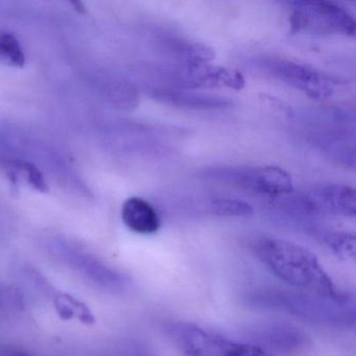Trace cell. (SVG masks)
<instances>
[{"mask_svg":"<svg viewBox=\"0 0 356 356\" xmlns=\"http://www.w3.org/2000/svg\"><path fill=\"white\" fill-rule=\"evenodd\" d=\"M260 67L312 99H329L341 84L339 79L330 74L289 60L264 59L260 62Z\"/></svg>","mask_w":356,"mask_h":356,"instance_id":"4","label":"cell"},{"mask_svg":"<svg viewBox=\"0 0 356 356\" xmlns=\"http://www.w3.org/2000/svg\"><path fill=\"white\" fill-rule=\"evenodd\" d=\"M253 251L277 278L321 299L343 302V297L314 253L293 241L264 237L254 243Z\"/></svg>","mask_w":356,"mask_h":356,"instance_id":"1","label":"cell"},{"mask_svg":"<svg viewBox=\"0 0 356 356\" xmlns=\"http://www.w3.org/2000/svg\"><path fill=\"white\" fill-rule=\"evenodd\" d=\"M7 356H29L28 354L22 353V352L19 351H11L8 352L7 354H6Z\"/></svg>","mask_w":356,"mask_h":356,"instance_id":"16","label":"cell"},{"mask_svg":"<svg viewBox=\"0 0 356 356\" xmlns=\"http://www.w3.org/2000/svg\"><path fill=\"white\" fill-rule=\"evenodd\" d=\"M239 186L268 197H281L293 191L291 174L278 166H257L227 175Z\"/></svg>","mask_w":356,"mask_h":356,"instance_id":"5","label":"cell"},{"mask_svg":"<svg viewBox=\"0 0 356 356\" xmlns=\"http://www.w3.org/2000/svg\"><path fill=\"white\" fill-rule=\"evenodd\" d=\"M72 5L74 6V8H76V11L81 12V13H84L85 7L82 3H79V1H74V3H72Z\"/></svg>","mask_w":356,"mask_h":356,"instance_id":"15","label":"cell"},{"mask_svg":"<svg viewBox=\"0 0 356 356\" xmlns=\"http://www.w3.org/2000/svg\"><path fill=\"white\" fill-rule=\"evenodd\" d=\"M176 76L179 82L188 87L225 86L241 91L245 86L241 72L210 63H183L177 70Z\"/></svg>","mask_w":356,"mask_h":356,"instance_id":"6","label":"cell"},{"mask_svg":"<svg viewBox=\"0 0 356 356\" xmlns=\"http://www.w3.org/2000/svg\"><path fill=\"white\" fill-rule=\"evenodd\" d=\"M168 330L185 356H273L257 346L237 343L191 323H172Z\"/></svg>","mask_w":356,"mask_h":356,"instance_id":"3","label":"cell"},{"mask_svg":"<svg viewBox=\"0 0 356 356\" xmlns=\"http://www.w3.org/2000/svg\"><path fill=\"white\" fill-rule=\"evenodd\" d=\"M309 204L318 210L354 218L356 214L355 191L348 185H326L312 193Z\"/></svg>","mask_w":356,"mask_h":356,"instance_id":"7","label":"cell"},{"mask_svg":"<svg viewBox=\"0 0 356 356\" xmlns=\"http://www.w3.org/2000/svg\"><path fill=\"white\" fill-rule=\"evenodd\" d=\"M153 97L156 101L161 102L166 105L187 110H220L226 109L232 105L230 99L226 97L170 89H158L154 91Z\"/></svg>","mask_w":356,"mask_h":356,"instance_id":"8","label":"cell"},{"mask_svg":"<svg viewBox=\"0 0 356 356\" xmlns=\"http://www.w3.org/2000/svg\"><path fill=\"white\" fill-rule=\"evenodd\" d=\"M56 308L60 318L63 320H70L74 316H78L79 320L85 324H93L95 316L91 314L89 308L79 300L74 299L67 293H60L56 298Z\"/></svg>","mask_w":356,"mask_h":356,"instance_id":"10","label":"cell"},{"mask_svg":"<svg viewBox=\"0 0 356 356\" xmlns=\"http://www.w3.org/2000/svg\"><path fill=\"white\" fill-rule=\"evenodd\" d=\"M0 60L16 67L24 65L26 57L19 42L13 35H0Z\"/></svg>","mask_w":356,"mask_h":356,"instance_id":"12","label":"cell"},{"mask_svg":"<svg viewBox=\"0 0 356 356\" xmlns=\"http://www.w3.org/2000/svg\"><path fill=\"white\" fill-rule=\"evenodd\" d=\"M14 168L19 170L26 176V181H28L29 184L33 188L37 189V191H41V193H45V191H49L42 174L39 172L36 166L29 163V162L17 161L15 162Z\"/></svg>","mask_w":356,"mask_h":356,"instance_id":"14","label":"cell"},{"mask_svg":"<svg viewBox=\"0 0 356 356\" xmlns=\"http://www.w3.org/2000/svg\"><path fill=\"white\" fill-rule=\"evenodd\" d=\"M291 29L312 34L354 37L356 22L349 10L333 1L302 0L291 3Z\"/></svg>","mask_w":356,"mask_h":356,"instance_id":"2","label":"cell"},{"mask_svg":"<svg viewBox=\"0 0 356 356\" xmlns=\"http://www.w3.org/2000/svg\"><path fill=\"white\" fill-rule=\"evenodd\" d=\"M210 208L214 214L227 218H241L253 214V207L247 202L236 197H218L210 202Z\"/></svg>","mask_w":356,"mask_h":356,"instance_id":"11","label":"cell"},{"mask_svg":"<svg viewBox=\"0 0 356 356\" xmlns=\"http://www.w3.org/2000/svg\"><path fill=\"white\" fill-rule=\"evenodd\" d=\"M122 218L127 228L137 234L149 235L158 232L161 222L155 208L138 197H130L124 202Z\"/></svg>","mask_w":356,"mask_h":356,"instance_id":"9","label":"cell"},{"mask_svg":"<svg viewBox=\"0 0 356 356\" xmlns=\"http://www.w3.org/2000/svg\"><path fill=\"white\" fill-rule=\"evenodd\" d=\"M327 245L343 259H352L355 255V236L349 233H332L326 237Z\"/></svg>","mask_w":356,"mask_h":356,"instance_id":"13","label":"cell"}]
</instances>
